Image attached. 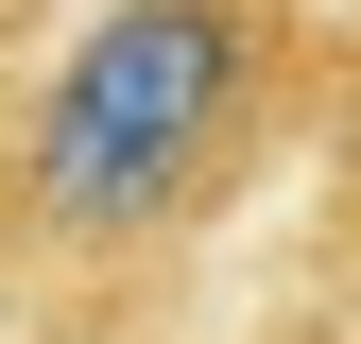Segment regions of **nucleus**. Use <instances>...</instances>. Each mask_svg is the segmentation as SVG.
Instances as JSON below:
<instances>
[{
  "instance_id": "obj_1",
  "label": "nucleus",
  "mask_w": 361,
  "mask_h": 344,
  "mask_svg": "<svg viewBox=\"0 0 361 344\" xmlns=\"http://www.w3.org/2000/svg\"><path fill=\"white\" fill-rule=\"evenodd\" d=\"M241 86H258V18H241V0H104V18L69 35L52 104H35L18 224H35V241H69V258L190 224V190L224 172Z\"/></svg>"
}]
</instances>
